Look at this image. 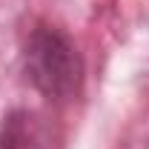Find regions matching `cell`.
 <instances>
[{
    "label": "cell",
    "instance_id": "1",
    "mask_svg": "<svg viewBox=\"0 0 149 149\" xmlns=\"http://www.w3.org/2000/svg\"><path fill=\"white\" fill-rule=\"evenodd\" d=\"M23 72L49 100H66L83 83V60L60 29L40 23L23 43Z\"/></svg>",
    "mask_w": 149,
    "mask_h": 149
},
{
    "label": "cell",
    "instance_id": "2",
    "mask_svg": "<svg viewBox=\"0 0 149 149\" xmlns=\"http://www.w3.org/2000/svg\"><path fill=\"white\" fill-rule=\"evenodd\" d=\"M0 149H52L46 123L29 109H15L0 123Z\"/></svg>",
    "mask_w": 149,
    "mask_h": 149
}]
</instances>
